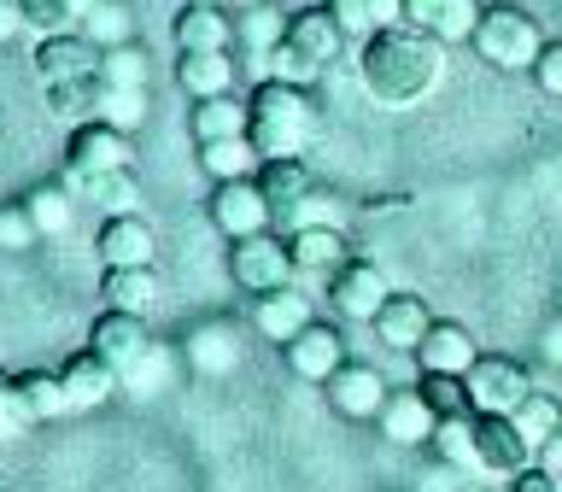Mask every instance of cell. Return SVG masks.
Segmentation results:
<instances>
[{"mask_svg": "<svg viewBox=\"0 0 562 492\" xmlns=\"http://www.w3.org/2000/svg\"><path fill=\"white\" fill-rule=\"evenodd\" d=\"M258 188H263V200H270V211H276V228H281V235H293L299 211H305L311 193H316V176H311L305 158H263V165H258Z\"/></svg>", "mask_w": 562, "mask_h": 492, "instance_id": "9", "label": "cell"}, {"mask_svg": "<svg viewBox=\"0 0 562 492\" xmlns=\"http://www.w3.org/2000/svg\"><path fill=\"white\" fill-rule=\"evenodd\" d=\"M170 42L176 53H228L235 42V18L211 0H182V12L170 18Z\"/></svg>", "mask_w": 562, "mask_h": 492, "instance_id": "14", "label": "cell"}, {"mask_svg": "<svg viewBox=\"0 0 562 492\" xmlns=\"http://www.w3.org/2000/svg\"><path fill=\"white\" fill-rule=\"evenodd\" d=\"M270 77H281V82H299V88H311L316 77H323V70H316V65L305 59V53H299V47L288 42V35H281V47L270 53Z\"/></svg>", "mask_w": 562, "mask_h": 492, "instance_id": "43", "label": "cell"}, {"mask_svg": "<svg viewBox=\"0 0 562 492\" xmlns=\"http://www.w3.org/2000/svg\"><path fill=\"white\" fill-rule=\"evenodd\" d=\"M100 82L112 88V94H147V53H140L135 42L105 47L100 53Z\"/></svg>", "mask_w": 562, "mask_h": 492, "instance_id": "34", "label": "cell"}, {"mask_svg": "<svg viewBox=\"0 0 562 492\" xmlns=\"http://www.w3.org/2000/svg\"><path fill=\"white\" fill-rule=\"evenodd\" d=\"M281 358H288V369H293L299 381H316V387H323L334 369L346 364V346H340V334H334L328 323H311L305 334H293V340L281 346Z\"/></svg>", "mask_w": 562, "mask_h": 492, "instance_id": "19", "label": "cell"}, {"mask_svg": "<svg viewBox=\"0 0 562 492\" xmlns=\"http://www.w3.org/2000/svg\"><path fill=\"white\" fill-rule=\"evenodd\" d=\"M100 42H88L82 30H65V35H35V53H30V70L42 82H77V77H100Z\"/></svg>", "mask_w": 562, "mask_h": 492, "instance_id": "11", "label": "cell"}, {"mask_svg": "<svg viewBox=\"0 0 562 492\" xmlns=\"http://www.w3.org/2000/svg\"><path fill=\"white\" fill-rule=\"evenodd\" d=\"M481 12H486V0H439V12H434V42H474V24H481Z\"/></svg>", "mask_w": 562, "mask_h": 492, "instance_id": "38", "label": "cell"}, {"mask_svg": "<svg viewBox=\"0 0 562 492\" xmlns=\"http://www.w3.org/2000/svg\"><path fill=\"white\" fill-rule=\"evenodd\" d=\"M533 82H539L551 100H562V42H544L539 65H533Z\"/></svg>", "mask_w": 562, "mask_h": 492, "instance_id": "46", "label": "cell"}, {"mask_svg": "<svg viewBox=\"0 0 562 492\" xmlns=\"http://www.w3.org/2000/svg\"><path fill=\"white\" fill-rule=\"evenodd\" d=\"M516 428H521L527 439H533V451H539L544 439H551V434L562 428V404H557V399H544V393H533V399H527L521 411H516Z\"/></svg>", "mask_w": 562, "mask_h": 492, "instance_id": "41", "label": "cell"}, {"mask_svg": "<svg viewBox=\"0 0 562 492\" xmlns=\"http://www.w3.org/2000/svg\"><path fill=\"white\" fill-rule=\"evenodd\" d=\"M323 7L334 12V24L346 30V42H369V35L404 24L398 0H323Z\"/></svg>", "mask_w": 562, "mask_h": 492, "instance_id": "27", "label": "cell"}, {"mask_svg": "<svg viewBox=\"0 0 562 492\" xmlns=\"http://www.w3.org/2000/svg\"><path fill=\"white\" fill-rule=\"evenodd\" d=\"M288 42L305 53L316 70H328L346 53V30L334 24L328 7H299V12H288Z\"/></svg>", "mask_w": 562, "mask_h": 492, "instance_id": "20", "label": "cell"}, {"mask_svg": "<svg viewBox=\"0 0 562 492\" xmlns=\"http://www.w3.org/2000/svg\"><path fill=\"white\" fill-rule=\"evenodd\" d=\"M474 358H481V351H474V334L463 323H451V316H434V328L422 334V346H416V364L439 369V376H469Z\"/></svg>", "mask_w": 562, "mask_h": 492, "instance_id": "21", "label": "cell"}, {"mask_svg": "<svg viewBox=\"0 0 562 492\" xmlns=\"http://www.w3.org/2000/svg\"><path fill=\"white\" fill-rule=\"evenodd\" d=\"M474 451H481V469L486 474H521L533 463V439L516 428V416L504 411H474Z\"/></svg>", "mask_w": 562, "mask_h": 492, "instance_id": "10", "label": "cell"}, {"mask_svg": "<svg viewBox=\"0 0 562 492\" xmlns=\"http://www.w3.org/2000/svg\"><path fill=\"white\" fill-rule=\"evenodd\" d=\"M18 30H30L24 24V7H18V0H0V42H12Z\"/></svg>", "mask_w": 562, "mask_h": 492, "instance_id": "50", "label": "cell"}, {"mask_svg": "<svg viewBox=\"0 0 562 492\" xmlns=\"http://www.w3.org/2000/svg\"><path fill=\"white\" fill-rule=\"evenodd\" d=\"M474 53L492 70H533L544 53V30L533 24V12H521L516 0H486L481 24H474Z\"/></svg>", "mask_w": 562, "mask_h": 492, "instance_id": "3", "label": "cell"}, {"mask_svg": "<svg viewBox=\"0 0 562 492\" xmlns=\"http://www.w3.org/2000/svg\"><path fill=\"white\" fill-rule=\"evenodd\" d=\"M422 399H428L434 416H474V399H469V381L463 376H439V369H422Z\"/></svg>", "mask_w": 562, "mask_h": 492, "instance_id": "36", "label": "cell"}, {"mask_svg": "<svg viewBox=\"0 0 562 492\" xmlns=\"http://www.w3.org/2000/svg\"><path fill=\"white\" fill-rule=\"evenodd\" d=\"M323 393H328V404L346 422H375L386 411V399H393V393H386V376H381L375 364H351V358L323 381Z\"/></svg>", "mask_w": 562, "mask_h": 492, "instance_id": "12", "label": "cell"}, {"mask_svg": "<svg viewBox=\"0 0 562 492\" xmlns=\"http://www.w3.org/2000/svg\"><path fill=\"white\" fill-rule=\"evenodd\" d=\"M182 358H188V369L200 381L235 376V369H240V334H235V323H200V328H188Z\"/></svg>", "mask_w": 562, "mask_h": 492, "instance_id": "15", "label": "cell"}, {"mask_svg": "<svg viewBox=\"0 0 562 492\" xmlns=\"http://www.w3.org/2000/svg\"><path fill=\"white\" fill-rule=\"evenodd\" d=\"M533 463L544 469V474H557V481H562V428L551 434V439H544V446L533 451Z\"/></svg>", "mask_w": 562, "mask_h": 492, "instance_id": "49", "label": "cell"}, {"mask_svg": "<svg viewBox=\"0 0 562 492\" xmlns=\"http://www.w3.org/2000/svg\"><path fill=\"white\" fill-rule=\"evenodd\" d=\"M135 165V147H130V130L105 118H88L70 130V147H65V176H94V170H130Z\"/></svg>", "mask_w": 562, "mask_h": 492, "instance_id": "6", "label": "cell"}, {"mask_svg": "<svg viewBox=\"0 0 562 492\" xmlns=\"http://www.w3.org/2000/svg\"><path fill=\"white\" fill-rule=\"evenodd\" d=\"M100 118H105V123H117V130H135V123L147 118V94H112V88H105Z\"/></svg>", "mask_w": 562, "mask_h": 492, "instance_id": "45", "label": "cell"}, {"mask_svg": "<svg viewBox=\"0 0 562 492\" xmlns=\"http://www.w3.org/2000/svg\"><path fill=\"white\" fill-rule=\"evenodd\" d=\"M281 35H288V18H281L276 7H246L235 12V42H246V53H270L281 47Z\"/></svg>", "mask_w": 562, "mask_h": 492, "instance_id": "35", "label": "cell"}, {"mask_svg": "<svg viewBox=\"0 0 562 492\" xmlns=\"http://www.w3.org/2000/svg\"><path fill=\"white\" fill-rule=\"evenodd\" d=\"M82 35L100 47H123L130 42V7H123V0H100V7L82 18Z\"/></svg>", "mask_w": 562, "mask_h": 492, "instance_id": "40", "label": "cell"}, {"mask_svg": "<svg viewBox=\"0 0 562 492\" xmlns=\"http://www.w3.org/2000/svg\"><path fill=\"white\" fill-rule=\"evenodd\" d=\"M176 88L193 100L228 94L235 88V59L228 53H176Z\"/></svg>", "mask_w": 562, "mask_h": 492, "instance_id": "25", "label": "cell"}, {"mask_svg": "<svg viewBox=\"0 0 562 492\" xmlns=\"http://www.w3.org/2000/svg\"><path fill=\"white\" fill-rule=\"evenodd\" d=\"M311 130H316L311 88L281 82V77H263L252 88V100H246V141L258 147V158H299Z\"/></svg>", "mask_w": 562, "mask_h": 492, "instance_id": "2", "label": "cell"}, {"mask_svg": "<svg viewBox=\"0 0 562 492\" xmlns=\"http://www.w3.org/2000/svg\"><path fill=\"white\" fill-rule=\"evenodd\" d=\"M24 7V24L35 35H65V30H77L82 24V7L77 0H18Z\"/></svg>", "mask_w": 562, "mask_h": 492, "instance_id": "39", "label": "cell"}, {"mask_svg": "<svg viewBox=\"0 0 562 492\" xmlns=\"http://www.w3.org/2000/svg\"><path fill=\"white\" fill-rule=\"evenodd\" d=\"M12 387H18V399L30 404L35 428H42V422H53L59 411H70V399H65V381H59V369H24V376H12Z\"/></svg>", "mask_w": 562, "mask_h": 492, "instance_id": "32", "label": "cell"}, {"mask_svg": "<svg viewBox=\"0 0 562 492\" xmlns=\"http://www.w3.org/2000/svg\"><path fill=\"white\" fill-rule=\"evenodd\" d=\"M0 387H12V376H7V369H0Z\"/></svg>", "mask_w": 562, "mask_h": 492, "instance_id": "53", "label": "cell"}, {"mask_svg": "<svg viewBox=\"0 0 562 492\" xmlns=\"http://www.w3.org/2000/svg\"><path fill=\"white\" fill-rule=\"evenodd\" d=\"M434 457L451 469H481V451H474V416H439L434 422Z\"/></svg>", "mask_w": 562, "mask_h": 492, "instance_id": "33", "label": "cell"}, {"mask_svg": "<svg viewBox=\"0 0 562 492\" xmlns=\"http://www.w3.org/2000/svg\"><path fill=\"white\" fill-rule=\"evenodd\" d=\"M100 100H105V82L100 77H77V82H47V112L59 118V123H88V118H100Z\"/></svg>", "mask_w": 562, "mask_h": 492, "instance_id": "30", "label": "cell"}, {"mask_svg": "<svg viewBox=\"0 0 562 492\" xmlns=\"http://www.w3.org/2000/svg\"><path fill=\"white\" fill-rule=\"evenodd\" d=\"M428 328H434V311L422 305V293H393L375 311V334H381L386 351H416Z\"/></svg>", "mask_w": 562, "mask_h": 492, "instance_id": "22", "label": "cell"}, {"mask_svg": "<svg viewBox=\"0 0 562 492\" xmlns=\"http://www.w3.org/2000/svg\"><path fill=\"white\" fill-rule=\"evenodd\" d=\"M82 200L100 211V217H130V211H140V188L130 170H94V176H77Z\"/></svg>", "mask_w": 562, "mask_h": 492, "instance_id": "28", "label": "cell"}, {"mask_svg": "<svg viewBox=\"0 0 562 492\" xmlns=\"http://www.w3.org/2000/svg\"><path fill=\"white\" fill-rule=\"evenodd\" d=\"M94 246H100V264H105V270H130V264H153L158 235H153V223L140 217V211H130V217H105Z\"/></svg>", "mask_w": 562, "mask_h": 492, "instance_id": "17", "label": "cell"}, {"mask_svg": "<svg viewBox=\"0 0 562 492\" xmlns=\"http://www.w3.org/2000/svg\"><path fill=\"white\" fill-rule=\"evenodd\" d=\"M0 492H7V487H0Z\"/></svg>", "mask_w": 562, "mask_h": 492, "instance_id": "54", "label": "cell"}, {"mask_svg": "<svg viewBox=\"0 0 562 492\" xmlns=\"http://www.w3.org/2000/svg\"><path fill=\"white\" fill-rule=\"evenodd\" d=\"M211 7H235V12H246V7H263V0H211Z\"/></svg>", "mask_w": 562, "mask_h": 492, "instance_id": "51", "label": "cell"}, {"mask_svg": "<svg viewBox=\"0 0 562 492\" xmlns=\"http://www.w3.org/2000/svg\"><path fill=\"white\" fill-rule=\"evenodd\" d=\"M258 147L246 135H228V141H205L200 147V170L211 182H240V176H258Z\"/></svg>", "mask_w": 562, "mask_h": 492, "instance_id": "29", "label": "cell"}, {"mask_svg": "<svg viewBox=\"0 0 562 492\" xmlns=\"http://www.w3.org/2000/svg\"><path fill=\"white\" fill-rule=\"evenodd\" d=\"M35 241H42V228H35V217L24 211V200L0 205V253H30Z\"/></svg>", "mask_w": 562, "mask_h": 492, "instance_id": "42", "label": "cell"}, {"mask_svg": "<svg viewBox=\"0 0 562 492\" xmlns=\"http://www.w3.org/2000/svg\"><path fill=\"white\" fill-rule=\"evenodd\" d=\"M228 276L235 288L246 293H276V288H293V253H288V235H246V241H228Z\"/></svg>", "mask_w": 562, "mask_h": 492, "instance_id": "4", "label": "cell"}, {"mask_svg": "<svg viewBox=\"0 0 562 492\" xmlns=\"http://www.w3.org/2000/svg\"><path fill=\"white\" fill-rule=\"evenodd\" d=\"M188 130L193 141H228V135H246V100H228V94H211L193 105V118H188Z\"/></svg>", "mask_w": 562, "mask_h": 492, "instance_id": "31", "label": "cell"}, {"mask_svg": "<svg viewBox=\"0 0 562 492\" xmlns=\"http://www.w3.org/2000/svg\"><path fill=\"white\" fill-rule=\"evenodd\" d=\"M434 422H439V416L428 411V399L411 387V393H393V399H386V411L375 416V428L393 439V446H422V439H434Z\"/></svg>", "mask_w": 562, "mask_h": 492, "instance_id": "24", "label": "cell"}, {"mask_svg": "<svg viewBox=\"0 0 562 492\" xmlns=\"http://www.w3.org/2000/svg\"><path fill=\"white\" fill-rule=\"evenodd\" d=\"M398 12H404V24H411V30H434L439 0H398Z\"/></svg>", "mask_w": 562, "mask_h": 492, "instance_id": "48", "label": "cell"}, {"mask_svg": "<svg viewBox=\"0 0 562 492\" xmlns=\"http://www.w3.org/2000/svg\"><path fill=\"white\" fill-rule=\"evenodd\" d=\"M393 299V288H386V276H381V264H369V258H346L340 270L328 276V305L351 316V323H375V311Z\"/></svg>", "mask_w": 562, "mask_h": 492, "instance_id": "8", "label": "cell"}, {"mask_svg": "<svg viewBox=\"0 0 562 492\" xmlns=\"http://www.w3.org/2000/svg\"><path fill=\"white\" fill-rule=\"evenodd\" d=\"M288 253L299 276H334L346 264V235L334 223H305L288 235Z\"/></svg>", "mask_w": 562, "mask_h": 492, "instance_id": "23", "label": "cell"}, {"mask_svg": "<svg viewBox=\"0 0 562 492\" xmlns=\"http://www.w3.org/2000/svg\"><path fill=\"white\" fill-rule=\"evenodd\" d=\"M35 428V416H30V404L18 399V387H0V439H24Z\"/></svg>", "mask_w": 562, "mask_h": 492, "instance_id": "44", "label": "cell"}, {"mask_svg": "<svg viewBox=\"0 0 562 492\" xmlns=\"http://www.w3.org/2000/svg\"><path fill=\"white\" fill-rule=\"evenodd\" d=\"M211 223H217L228 241L263 235V228L276 223V211H270V200H263L258 176H240V182H217V188H211Z\"/></svg>", "mask_w": 562, "mask_h": 492, "instance_id": "7", "label": "cell"}, {"mask_svg": "<svg viewBox=\"0 0 562 492\" xmlns=\"http://www.w3.org/2000/svg\"><path fill=\"white\" fill-rule=\"evenodd\" d=\"M24 211L35 217V228H42V241H47V235H65V228H70V193H65V182L30 188V193H24Z\"/></svg>", "mask_w": 562, "mask_h": 492, "instance_id": "37", "label": "cell"}, {"mask_svg": "<svg viewBox=\"0 0 562 492\" xmlns=\"http://www.w3.org/2000/svg\"><path fill=\"white\" fill-rule=\"evenodd\" d=\"M77 7H82V18H88V12H94V7H100V0H77Z\"/></svg>", "mask_w": 562, "mask_h": 492, "instance_id": "52", "label": "cell"}, {"mask_svg": "<svg viewBox=\"0 0 562 492\" xmlns=\"http://www.w3.org/2000/svg\"><path fill=\"white\" fill-rule=\"evenodd\" d=\"M358 77L375 105H393V112L398 105H416L446 77V42H434L428 30L393 24V30L358 42Z\"/></svg>", "mask_w": 562, "mask_h": 492, "instance_id": "1", "label": "cell"}, {"mask_svg": "<svg viewBox=\"0 0 562 492\" xmlns=\"http://www.w3.org/2000/svg\"><path fill=\"white\" fill-rule=\"evenodd\" d=\"M469 399H474V411H504V416H516L527 399L539 393L533 376H527V364L516 358H504V351H481V358L469 364Z\"/></svg>", "mask_w": 562, "mask_h": 492, "instance_id": "5", "label": "cell"}, {"mask_svg": "<svg viewBox=\"0 0 562 492\" xmlns=\"http://www.w3.org/2000/svg\"><path fill=\"white\" fill-rule=\"evenodd\" d=\"M509 492H562V481H557V474H544V469L533 463V469L509 474Z\"/></svg>", "mask_w": 562, "mask_h": 492, "instance_id": "47", "label": "cell"}, {"mask_svg": "<svg viewBox=\"0 0 562 492\" xmlns=\"http://www.w3.org/2000/svg\"><path fill=\"white\" fill-rule=\"evenodd\" d=\"M311 323H316L311 293H299V288H276V293L252 299V328L263 334V340H276V346H288L293 334H305Z\"/></svg>", "mask_w": 562, "mask_h": 492, "instance_id": "18", "label": "cell"}, {"mask_svg": "<svg viewBox=\"0 0 562 492\" xmlns=\"http://www.w3.org/2000/svg\"><path fill=\"white\" fill-rule=\"evenodd\" d=\"M158 288H165V281H158L153 264H130V270H105L100 276V293H105L112 311H140L147 316L158 305Z\"/></svg>", "mask_w": 562, "mask_h": 492, "instance_id": "26", "label": "cell"}, {"mask_svg": "<svg viewBox=\"0 0 562 492\" xmlns=\"http://www.w3.org/2000/svg\"><path fill=\"white\" fill-rule=\"evenodd\" d=\"M88 346H94L105 364H117V369H135V364L153 351L147 316H140V311H112V305H105V311L94 316V328H88Z\"/></svg>", "mask_w": 562, "mask_h": 492, "instance_id": "13", "label": "cell"}, {"mask_svg": "<svg viewBox=\"0 0 562 492\" xmlns=\"http://www.w3.org/2000/svg\"><path fill=\"white\" fill-rule=\"evenodd\" d=\"M59 381H65V399H70V411H94V404H105V399L117 393L123 369H117V364H105L94 346H82L77 358H65Z\"/></svg>", "mask_w": 562, "mask_h": 492, "instance_id": "16", "label": "cell"}]
</instances>
